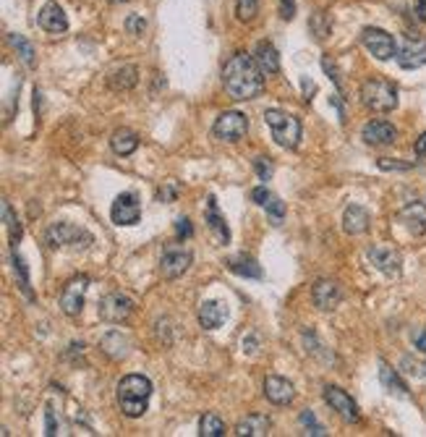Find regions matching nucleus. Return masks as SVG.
<instances>
[{"instance_id":"f257e3e1","label":"nucleus","mask_w":426,"mask_h":437,"mask_svg":"<svg viewBox=\"0 0 426 437\" xmlns=\"http://www.w3.org/2000/svg\"><path fill=\"white\" fill-rule=\"evenodd\" d=\"M223 84L233 100H254L265 89L262 68L246 53H235L223 68Z\"/></svg>"},{"instance_id":"f03ea898","label":"nucleus","mask_w":426,"mask_h":437,"mask_svg":"<svg viewBox=\"0 0 426 437\" xmlns=\"http://www.w3.org/2000/svg\"><path fill=\"white\" fill-rule=\"evenodd\" d=\"M152 398V383L144 374H126L118 383V406L128 419H139L147 414Z\"/></svg>"},{"instance_id":"7ed1b4c3","label":"nucleus","mask_w":426,"mask_h":437,"mask_svg":"<svg viewBox=\"0 0 426 437\" xmlns=\"http://www.w3.org/2000/svg\"><path fill=\"white\" fill-rule=\"evenodd\" d=\"M265 123L272 132V139H275L280 147L285 150H296L301 142V120L296 116H290L285 110L269 108L265 113Z\"/></svg>"},{"instance_id":"20e7f679","label":"nucleus","mask_w":426,"mask_h":437,"mask_svg":"<svg viewBox=\"0 0 426 437\" xmlns=\"http://www.w3.org/2000/svg\"><path fill=\"white\" fill-rule=\"evenodd\" d=\"M361 100L374 113H393L397 108V87L384 79H369L361 84Z\"/></svg>"},{"instance_id":"39448f33","label":"nucleus","mask_w":426,"mask_h":437,"mask_svg":"<svg viewBox=\"0 0 426 437\" xmlns=\"http://www.w3.org/2000/svg\"><path fill=\"white\" fill-rule=\"evenodd\" d=\"M45 241L47 246L53 249H65V246H89L92 244V233L84 228H79L74 223H53L47 233H45Z\"/></svg>"},{"instance_id":"423d86ee","label":"nucleus","mask_w":426,"mask_h":437,"mask_svg":"<svg viewBox=\"0 0 426 437\" xmlns=\"http://www.w3.org/2000/svg\"><path fill=\"white\" fill-rule=\"evenodd\" d=\"M212 132L223 142H241L246 136V132H248V118H246L244 113H238V110H225V113L217 116Z\"/></svg>"},{"instance_id":"0eeeda50","label":"nucleus","mask_w":426,"mask_h":437,"mask_svg":"<svg viewBox=\"0 0 426 437\" xmlns=\"http://www.w3.org/2000/svg\"><path fill=\"white\" fill-rule=\"evenodd\" d=\"M100 319H105V322H126L131 317V312H134V299L128 294H120V291H113V294H107L102 301H100Z\"/></svg>"},{"instance_id":"6e6552de","label":"nucleus","mask_w":426,"mask_h":437,"mask_svg":"<svg viewBox=\"0 0 426 437\" xmlns=\"http://www.w3.org/2000/svg\"><path fill=\"white\" fill-rule=\"evenodd\" d=\"M361 42L377 61H390L393 55H397L395 37L390 32H384V29H377V26H366V29H363Z\"/></svg>"},{"instance_id":"1a4fd4ad","label":"nucleus","mask_w":426,"mask_h":437,"mask_svg":"<svg viewBox=\"0 0 426 437\" xmlns=\"http://www.w3.org/2000/svg\"><path fill=\"white\" fill-rule=\"evenodd\" d=\"M86 288H89V278L86 275H76L68 283L63 285V294H61V309L68 317H79L81 309H84Z\"/></svg>"},{"instance_id":"9d476101","label":"nucleus","mask_w":426,"mask_h":437,"mask_svg":"<svg viewBox=\"0 0 426 437\" xmlns=\"http://www.w3.org/2000/svg\"><path fill=\"white\" fill-rule=\"evenodd\" d=\"M324 404L330 406L332 411H338V414L345 419V422H351V424H356L358 419H361V411H358V404L353 401L351 395L345 393L342 388H338V385H327L324 388Z\"/></svg>"},{"instance_id":"9b49d317","label":"nucleus","mask_w":426,"mask_h":437,"mask_svg":"<svg viewBox=\"0 0 426 437\" xmlns=\"http://www.w3.org/2000/svg\"><path fill=\"white\" fill-rule=\"evenodd\" d=\"M369 260H372V264L379 270V273H384L387 278H397L400 275V264H403V260H400V254H397V249H393V246H387V244H374L372 249H369Z\"/></svg>"},{"instance_id":"f8f14e48","label":"nucleus","mask_w":426,"mask_h":437,"mask_svg":"<svg viewBox=\"0 0 426 437\" xmlns=\"http://www.w3.org/2000/svg\"><path fill=\"white\" fill-rule=\"evenodd\" d=\"M110 218L116 225H136L141 218V205H139L136 194L126 191V194L116 197L113 207H110Z\"/></svg>"},{"instance_id":"ddd939ff","label":"nucleus","mask_w":426,"mask_h":437,"mask_svg":"<svg viewBox=\"0 0 426 437\" xmlns=\"http://www.w3.org/2000/svg\"><path fill=\"white\" fill-rule=\"evenodd\" d=\"M397 63L400 68H421L426 63V40L421 37H405L403 47L397 50Z\"/></svg>"},{"instance_id":"4468645a","label":"nucleus","mask_w":426,"mask_h":437,"mask_svg":"<svg viewBox=\"0 0 426 437\" xmlns=\"http://www.w3.org/2000/svg\"><path fill=\"white\" fill-rule=\"evenodd\" d=\"M191 267V252L186 249H168L160 260V273L162 278H181L186 270Z\"/></svg>"},{"instance_id":"2eb2a0df","label":"nucleus","mask_w":426,"mask_h":437,"mask_svg":"<svg viewBox=\"0 0 426 437\" xmlns=\"http://www.w3.org/2000/svg\"><path fill=\"white\" fill-rule=\"evenodd\" d=\"M361 139L366 144H372V147H384V144H393L397 139V129L387 120H369L363 126Z\"/></svg>"},{"instance_id":"dca6fc26","label":"nucleus","mask_w":426,"mask_h":437,"mask_svg":"<svg viewBox=\"0 0 426 437\" xmlns=\"http://www.w3.org/2000/svg\"><path fill=\"white\" fill-rule=\"evenodd\" d=\"M311 299H314V304L320 306L322 312H330V309L340 304L342 291L335 280H317L314 288H311Z\"/></svg>"},{"instance_id":"f3484780","label":"nucleus","mask_w":426,"mask_h":437,"mask_svg":"<svg viewBox=\"0 0 426 437\" xmlns=\"http://www.w3.org/2000/svg\"><path fill=\"white\" fill-rule=\"evenodd\" d=\"M40 26L50 34H63L65 29H68V16H65V11L55 0H50V3L42 6V11H40Z\"/></svg>"},{"instance_id":"a211bd4d","label":"nucleus","mask_w":426,"mask_h":437,"mask_svg":"<svg viewBox=\"0 0 426 437\" xmlns=\"http://www.w3.org/2000/svg\"><path fill=\"white\" fill-rule=\"evenodd\" d=\"M265 395H267V401H272L275 406H288L293 404L296 390H293V385H290L285 377H267Z\"/></svg>"},{"instance_id":"6ab92c4d","label":"nucleus","mask_w":426,"mask_h":437,"mask_svg":"<svg viewBox=\"0 0 426 437\" xmlns=\"http://www.w3.org/2000/svg\"><path fill=\"white\" fill-rule=\"evenodd\" d=\"M369 223H372L369 209L361 207V205H351V207H345V212H342V228H345V233H351V236L366 233Z\"/></svg>"},{"instance_id":"aec40b11","label":"nucleus","mask_w":426,"mask_h":437,"mask_svg":"<svg viewBox=\"0 0 426 437\" xmlns=\"http://www.w3.org/2000/svg\"><path fill=\"white\" fill-rule=\"evenodd\" d=\"M397 218H400V223H403L413 236H424L426 233V207L424 205H418V202L405 205Z\"/></svg>"},{"instance_id":"412c9836","label":"nucleus","mask_w":426,"mask_h":437,"mask_svg":"<svg viewBox=\"0 0 426 437\" xmlns=\"http://www.w3.org/2000/svg\"><path fill=\"white\" fill-rule=\"evenodd\" d=\"M228 319V306L220 301H204L199 306V325L204 330H217Z\"/></svg>"},{"instance_id":"4be33fe9","label":"nucleus","mask_w":426,"mask_h":437,"mask_svg":"<svg viewBox=\"0 0 426 437\" xmlns=\"http://www.w3.org/2000/svg\"><path fill=\"white\" fill-rule=\"evenodd\" d=\"M207 225H210V230H212L214 239L220 241V244H228V241H230V228H228L225 218L220 215V209H217V199H214L212 194L207 197Z\"/></svg>"},{"instance_id":"5701e85b","label":"nucleus","mask_w":426,"mask_h":437,"mask_svg":"<svg viewBox=\"0 0 426 437\" xmlns=\"http://www.w3.org/2000/svg\"><path fill=\"white\" fill-rule=\"evenodd\" d=\"M254 61L256 66L262 68V74H277L280 71V55H277L275 45L267 42V40H262V42L256 45Z\"/></svg>"},{"instance_id":"b1692460","label":"nucleus","mask_w":426,"mask_h":437,"mask_svg":"<svg viewBox=\"0 0 426 437\" xmlns=\"http://www.w3.org/2000/svg\"><path fill=\"white\" fill-rule=\"evenodd\" d=\"M269 419L262 414H248L244 422H238L235 427V435L238 437H265L269 435Z\"/></svg>"},{"instance_id":"393cba45","label":"nucleus","mask_w":426,"mask_h":437,"mask_svg":"<svg viewBox=\"0 0 426 437\" xmlns=\"http://www.w3.org/2000/svg\"><path fill=\"white\" fill-rule=\"evenodd\" d=\"M100 349L105 351L110 359H126L131 343H128V338L120 330H110L105 338H102V343H100Z\"/></svg>"},{"instance_id":"a878e982","label":"nucleus","mask_w":426,"mask_h":437,"mask_svg":"<svg viewBox=\"0 0 426 437\" xmlns=\"http://www.w3.org/2000/svg\"><path fill=\"white\" fill-rule=\"evenodd\" d=\"M110 147H113V152L116 154H131V152H136V147H139V136L131 129H118L113 136H110Z\"/></svg>"},{"instance_id":"bb28decb","label":"nucleus","mask_w":426,"mask_h":437,"mask_svg":"<svg viewBox=\"0 0 426 437\" xmlns=\"http://www.w3.org/2000/svg\"><path fill=\"white\" fill-rule=\"evenodd\" d=\"M228 270L235 275H244V278H262V267L251 257H233V260H228Z\"/></svg>"},{"instance_id":"cd10ccee","label":"nucleus","mask_w":426,"mask_h":437,"mask_svg":"<svg viewBox=\"0 0 426 437\" xmlns=\"http://www.w3.org/2000/svg\"><path fill=\"white\" fill-rule=\"evenodd\" d=\"M379 380H382V385L387 388V390H390V393L408 398V388H405V383L400 380V377H397V372H395L393 367L382 364V367H379Z\"/></svg>"},{"instance_id":"c85d7f7f","label":"nucleus","mask_w":426,"mask_h":437,"mask_svg":"<svg viewBox=\"0 0 426 437\" xmlns=\"http://www.w3.org/2000/svg\"><path fill=\"white\" fill-rule=\"evenodd\" d=\"M139 81L136 66H123L110 74V87L113 89H131Z\"/></svg>"},{"instance_id":"c756f323","label":"nucleus","mask_w":426,"mask_h":437,"mask_svg":"<svg viewBox=\"0 0 426 437\" xmlns=\"http://www.w3.org/2000/svg\"><path fill=\"white\" fill-rule=\"evenodd\" d=\"M199 435L202 437H223L225 422L217 414H204L202 419H199Z\"/></svg>"},{"instance_id":"7c9ffc66","label":"nucleus","mask_w":426,"mask_h":437,"mask_svg":"<svg viewBox=\"0 0 426 437\" xmlns=\"http://www.w3.org/2000/svg\"><path fill=\"white\" fill-rule=\"evenodd\" d=\"M11 45L16 47V53L22 55V61L26 63V66H29V68L37 66V58H34L37 53H34V47H32V42H29V40H24L22 34H11Z\"/></svg>"},{"instance_id":"2f4dec72","label":"nucleus","mask_w":426,"mask_h":437,"mask_svg":"<svg viewBox=\"0 0 426 437\" xmlns=\"http://www.w3.org/2000/svg\"><path fill=\"white\" fill-rule=\"evenodd\" d=\"M3 218H6V225H8V233H11L13 249H16V244H19V239H22V223H19V218L13 215V209L8 202H3Z\"/></svg>"},{"instance_id":"473e14b6","label":"nucleus","mask_w":426,"mask_h":437,"mask_svg":"<svg viewBox=\"0 0 426 437\" xmlns=\"http://www.w3.org/2000/svg\"><path fill=\"white\" fill-rule=\"evenodd\" d=\"M259 13V0H235V16L241 22H254Z\"/></svg>"},{"instance_id":"72a5a7b5","label":"nucleus","mask_w":426,"mask_h":437,"mask_svg":"<svg viewBox=\"0 0 426 437\" xmlns=\"http://www.w3.org/2000/svg\"><path fill=\"white\" fill-rule=\"evenodd\" d=\"M301 427L306 429V435H314V437H324V435H327V432H324V427L317 422L314 411H309V408L301 414Z\"/></svg>"},{"instance_id":"f704fd0d","label":"nucleus","mask_w":426,"mask_h":437,"mask_svg":"<svg viewBox=\"0 0 426 437\" xmlns=\"http://www.w3.org/2000/svg\"><path fill=\"white\" fill-rule=\"evenodd\" d=\"M265 207H267V212H269L272 223H275V225H280V223H283V215H285V205H283V202H280L277 197H269V199H267Z\"/></svg>"},{"instance_id":"c9c22d12","label":"nucleus","mask_w":426,"mask_h":437,"mask_svg":"<svg viewBox=\"0 0 426 437\" xmlns=\"http://www.w3.org/2000/svg\"><path fill=\"white\" fill-rule=\"evenodd\" d=\"M254 165H256V173H259L262 181H269V178H272V170H275V168H272V163H269V157H256Z\"/></svg>"},{"instance_id":"e433bc0d","label":"nucleus","mask_w":426,"mask_h":437,"mask_svg":"<svg viewBox=\"0 0 426 437\" xmlns=\"http://www.w3.org/2000/svg\"><path fill=\"white\" fill-rule=\"evenodd\" d=\"M311 29H314V32H317V37H327V34H330V22H324V13H317V16H314V19H311Z\"/></svg>"},{"instance_id":"4c0bfd02","label":"nucleus","mask_w":426,"mask_h":437,"mask_svg":"<svg viewBox=\"0 0 426 437\" xmlns=\"http://www.w3.org/2000/svg\"><path fill=\"white\" fill-rule=\"evenodd\" d=\"M126 29H128V34H141L144 29H147V22L134 13V16H128L126 19Z\"/></svg>"},{"instance_id":"58836bf2","label":"nucleus","mask_w":426,"mask_h":437,"mask_svg":"<svg viewBox=\"0 0 426 437\" xmlns=\"http://www.w3.org/2000/svg\"><path fill=\"white\" fill-rule=\"evenodd\" d=\"M13 262H16V270H19V275H22V288L29 294V273H26V264H24V260L16 252H13Z\"/></svg>"},{"instance_id":"ea45409f","label":"nucleus","mask_w":426,"mask_h":437,"mask_svg":"<svg viewBox=\"0 0 426 437\" xmlns=\"http://www.w3.org/2000/svg\"><path fill=\"white\" fill-rule=\"evenodd\" d=\"M280 16L285 22H290L296 16V0H280Z\"/></svg>"},{"instance_id":"a19ab883","label":"nucleus","mask_w":426,"mask_h":437,"mask_svg":"<svg viewBox=\"0 0 426 437\" xmlns=\"http://www.w3.org/2000/svg\"><path fill=\"white\" fill-rule=\"evenodd\" d=\"M175 233H178V239H183V236L189 239V236H191V233H194V228H191V220H189V218L175 220Z\"/></svg>"},{"instance_id":"79ce46f5","label":"nucleus","mask_w":426,"mask_h":437,"mask_svg":"<svg viewBox=\"0 0 426 437\" xmlns=\"http://www.w3.org/2000/svg\"><path fill=\"white\" fill-rule=\"evenodd\" d=\"M269 197H272V194L267 191L265 186H259V189H254V191H251V199H254L256 205H262V207L267 205V199H269Z\"/></svg>"},{"instance_id":"37998d69","label":"nucleus","mask_w":426,"mask_h":437,"mask_svg":"<svg viewBox=\"0 0 426 437\" xmlns=\"http://www.w3.org/2000/svg\"><path fill=\"white\" fill-rule=\"evenodd\" d=\"M379 168L382 170H408L411 163H393V160H379Z\"/></svg>"},{"instance_id":"c03bdc74","label":"nucleus","mask_w":426,"mask_h":437,"mask_svg":"<svg viewBox=\"0 0 426 437\" xmlns=\"http://www.w3.org/2000/svg\"><path fill=\"white\" fill-rule=\"evenodd\" d=\"M45 435H58V427H55V414H53V408L47 406V432Z\"/></svg>"},{"instance_id":"a18cd8bd","label":"nucleus","mask_w":426,"mask_h":437,"mask_svg":"<svg viewBox=\"0 0 426 437\" xmlns=\"http://www.w3.org/2000/svg\"><path fill=\"white\" fill-rule=\"evenodd\" d=\"M416 154H418V157H426V132L421 134V136H418V139H416Z\"/></svg>"},{"instance_id":"49530a36","label":"nucleus","mask_w":426,"mask_h":437,"mask_svg":"<svg viewBox=\"0 0 426 437\" xmlns=\"http://www.w3.org/2000/svg\"><path fill=\"white\" fill-rule=\"evenodd\" d=\"M416 349L421 351V353H426V330H421V333L416 335Z\"/></svg>"},{"instance_id":"de8ad7c7","label":"nucleus","mask_w":426,"mask_h":437,"mask_svg":"<svg viewBox=\"0 0 426 437\" xmlns=\"http://www.w3.org/2000/svg\"><path fill=\"white\" fill-rule=\"evenodd\" d=\"M416 16L426 22V0H416Z\"/></svg>"},{"instance_id":"09e8293b","label":"nucleus","mask_w":426,"mask_h":437,"mask_svg":"<svg viewBox=\"0 0 426 437\" xmlns=\"http://www.w3.org/2000/svg\"><path fill=\"white\" fill-rule=\"evenodd\" d=\"M175 197V186H168L165 191H160V199H173Z\"/></svg>"},{"instance_id":"8fccbe9b","label":"nucleus","mask_w":426,"mask_h":437,"mask_svg":"<svg viewBox=\"0 0 426 437\" xmlns=\"http://www.w3.org/2000/svg\"><path fill=\"white\" fill-rule=\"evenodd\" d=\"M418 370H424V374H426V364H424V367H418ZM418 370H416L413 374H418Z\"/></svg>"}]
</instances>
